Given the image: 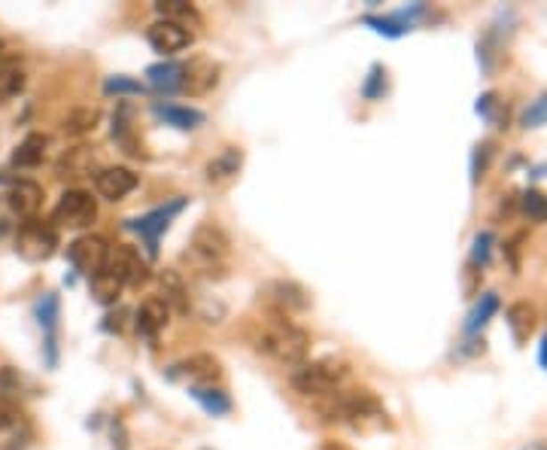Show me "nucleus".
Segmentation results:
<instances>
[{
	"label": "nucleus",
	"mask_w": 547,
	"mask_h": 450,
	"mask_svg": "<svg viewBox=\"0 0 547 450\" xmlns=\"http://www.w3.org/2000/svg\"><path fill=\"white\" fill-rule=\"evenodd\" d=\"M241 165H243V152L228 146L223 156H216L210 165H207V183H213V186H225V183H232L234 176L241 174Z\"/></svg>",
	"instance_id": "21"
},
{
	"label": "nucleus",
	"mask_w": 547,
	"mask_h": 450,
	"mask_svg": "<svg viewBox=\"0 0 547 450\" xmlns=\"http://www.w3.org/2000/svg\"><path fill=\"white\" fill-rule=\"evenodd\" d=\"M505 320H508V329H511L514 341H517V344H527L529 335L535 331L538 314H535V307H532L529 301H514V305L508 307Z\"/></svg>",
	"instance_id": "18"
},
{
	"label": "nucleus",
	"mask_w": 547,
	"mask_h": 450,
	"mask_svg": "<svg viewBox=\"0 0 547 450\" xmlns=\"http://www.w3.org/2000/svg\"><path fill=\"white\" fill-rule=\"evenodd\" d=\"M88 171H92V150L88 146H77L58 161V174L61 176H83Z\"/></svg>",
	"instance_id": "27"
},
{
	"label": "nucleus",
	"mask_w": 547,
	"mask_h": 450,
	"mask_svg": "<svg viewBox=\"0 0 547 450\" xmlns=\"http://www.w3.org/2000/svg\"><path fill=\"white\" fill-rule=\"evenodd\" d=\"M58 225L68 228H88L98 219V201L92 198V192L86 189H68L55 204V213H52Z\"/></svg>",
	"instance_id": "6"
},
{
	"label": "nucleus",
	"mask_w": 547,
	"mask_h": 450,
	"mask_svg": "<svg viewBox=\"0 0 547 450\" xmlns=\"http://www.w3.org/2000/svg\"><path fill=\"white\" fill-rule=\"evenodd\" d=\"M493 243H496V234L493 232L475 234V243H471V268H484V265H490Z\"/></svg>",
	"instance_id": "32"
},
{
	"label": "nucleus",
	"mask_w": 547,
	"mask_h": 450,
	"mask_svg": "<svg viewBox=\"0 0 547 450\" xmlns=\"http://www.w3.org/2000/svg\"><path fill=\"white\" fill-rule=\"evenodd\" d=\"M146 40H150V46L159 55L171 58V55L183 53V49L189 46V43H192V31H186V28H180V25H174V21L159 19V21H152V25L146 28Z\"/></svg>",
	"instance_id": "10"
},
{
	"label": "nucleus",
	"mask_w": 547,
	"mask_h": 450,
	"mask_svg": "<svg viewBox=\"0 0 547 450\" xmlns=\"http://www.w3.org/2000/svg\"><path fill=\"white\" fill-rule=\"evenodd\" d=\"M538 359H542V365L547 368V335L542 338V350H538Z\"/></svg>",
	"instance_id": "39"
},
{
	"label": "nucleus",
	"mask_w": 547,
	"mask_h": 450,
	"mask_svg": "<svg viewBox=\"0 0 547 450\" xmlns=\"http://www.w3.org/2000/svg\"><path fill=\"white\" fill-rule=\"evenodd\" d=\"M19 423H21V408L12 398H0V432L16 430Z\"/></svg>",
	"instance_id": "35"
},
{
	"label": "nucleus",
	"mask_w": 547,
	"mask_h": 450,
	"mask_svg": "<svg viewBox=\"0 0 547 450\" xmlns=\"http://www.w3.org/2000/svg\"><path fill=\"white\" fill-rule=\"evenodd\" d=\"M58 314H61V301H58L55 292H46L40 301H37V320H40L46 338H55V326H58Z\"/></svg>",
	"instance_id": "28"
},
{
	"label": "nucleus",
	"mask_w": 547,
	"mask_h": 450,
	"mask_svg": "<svg viewBox=\"0 0 547 450\" xmlns=\"http://www.w3.org/2000/svg\"><path fill=\"white\" fill-rule=\"evenodd\" d=\"M159 301H165V307L171 314H180L186 316L192 311V301H189V286L186 280L180 277V271H161L159 274Z\"/></svg>",
	"instance_id": "12"
},
{
	"label": "nucleus",
	"mask_w": 547,
	"mask_h": 450,
	"mask_svg": "<svg viewBox=\"0 0 547 450\" xmlns=\"http://www.w3.org/2000/svg\"><path fill=\"white\" fill-rule=\"evenodd\" d=\"M325 414L329 420H362V417H374L383 411L380 398L368 389H350V393H335L329 396V405H325Z\"/></svg>",
	"instance_id": "8"
},
{
	"label": "nucleus",
	"mask_w": 547,
	"mask_h": 450,
	"mask_svg": "<svg viewBox=\"0 0 547 450\" xmlns=\"http://www.w3.org/2000/svg\"><path fill=\"white\" fill-rule=\"evenodd\" d=\"M183 77H186V64L180 61H161L146 70V79H150L155 92H180Z\"/></svg>",
	"instance_id": "19"
},
{
	"label": "nucleus",
	"mask_w": 547,
	"mask_h": 450,
	"mask_svg": "<svg viewBox=\"0 0 547 450\" xmlns=\"http://www.w3.org/2000/svg\"><path fill=\"white\" fill-rule=\"evenodd\" d=\"M383 92H387V70H383L380 64H374L371 73H368V79H365V86H362V98L377 101V98H383Z\"/></svg>",
	"instance_id": "34"
},
{
	"label": "nucleus",
	"mask_w": 547,
	"mask_h": 450,
	"mask_svg": "<svg viewBox=\"0 0 547 450\" xmlns=\"http://www.w3.org/2000/svg\"><path fill=\"white\" fill-rule=\"evenodd\" d=\"M110 243L98 238V234H83V238H77L68 247V259L73 268L79 271V274H86L88 280L98 277L103 268H107L110 262Z\"/></svg>",
	"instance_id": "7"
},
{
	"label": "nucleus",
	"mask_w": 547,
	"mask_h": 450,
	"mask_svg": "<svg viewBox=\"0 0 547 450\" xmlns=\"http://www.w3.org/2000/svg\"><path fill=\"white\" fill-rule=\"evenodd\" d=\"M94 186H98V192L107 201H122L125 195H131L137 189V174L131 168H103L98 180H94Z\"/></svg>",
	"instance_id": "13"
},
{
	"label": "nucleus",
	"mask_w": 547,
	"mask_h": 450,
	"mask_svg": "<svg viewBox=\"0 0 547 450\" xmlns=\"http://www.w3.org/2000/svg\"><path fill=\"white\" fill-rule=\"evenodd\" d=\"M152 113L165 125H174V128H180V131H195L198 125H204L201 110L180 107V104H152Z\"/></svg>",
	"instance_id": "20"
},
{
	"label": "nucleus",
	"mask_w": 547,
	"mask_h": 450,
	"mask_svg": "<svg viewBox=\"0 0 547 450\" xmlns=\"http://www.w3.org/2000/svg\"><path fill=\"white\" fill-rule=\"evenodd\" d=\"M167 316H171V311L165 307V301L146 299L143 305L137 307V331L143 338H155L161 329L167 326Z\"/></svg>",
	"instance_id": "17"
},
{
	"label": "nucleus",
	"mask_w": 547,
	"mask_h": 450,
	"mask_svg": "<svg viewBox=\"0 0 547 450\" xmlns=\"http://www.w3.org/2000/svg\"><path fill=\"white\" fill-rule=\"evenodd\" d=\"M271 290H274L277 301L286 307V311H305V307L310 305L307 292L301 290L298 283H292V280H277V283H274Z\"/></svg>",
	"instance_id": "26"
},
{
	"label": "nucleus",
	"mask_w": 547,
	"mask_h": 450,
	"mask_svg": "<svg viewBox=\"0 0 547 450\" xmlns=\"http://www.w3.org/2000/svg\"><path fill=\"white\" fill-rule=\"evenodd\" d=\"M490 159H493V143H480L478 150H475V156H471V180H480L486 171V165H490Z\"/></svg>",
	"instance_id": "37"
},
{
	"label": "nucleus",
	"mask_w": 547,
	"mask_h": 450,
	"mask_svg": "<svg viewBox=\"0 0 547 450\" xmlns=\"http://www.w3.org/2000/svg\"><path fill=\"white\" fill-rule=\"evenodd\" d=\"M322 450H347V447L344 445H325Z\"/></svg>",
	"instance_id": "40"
},
{
	"label": "nucleus",
	"mask_w": 547,
	"mask_h": 450,
	"mask_svg": "<svg viewBox=\"0 0 547 450\" xmlns=\"http://www.w3.org/2000/svg\"><path fill=\"white\" fill-rule=\"evenodd\" d=\"M6 204H10V210L16 213L19 219H34L43 204V189L31 180H19V183H12L10 195H6Z\"/></svg>",
	"instance_id": "14"
},
{
	"label": "nucleus",
	"mask_w": 547,
	"mask_h": 450,
	"mask_svg": "<svg viewBox=\"0 0 547 450\" xmlns=\"http://www.w3.org/2000/svg\"><path fill=\"white\" fill-rule=\"evenodd\" d=\"M46 146H49V137L40 135V131H34V135H28L16 146V152H12V165H16V168L43 165V159H46Z\"/></svg>",
	"instance_id": "22"
},
{
	"label": "nucleus",
	"mask_w": 547,
	"mask_h": 450,
	"mask_svg": "<svg viewBox=\"0 0 547 450\" xmlns=\"http://www.w3.org/2000/svg\"><path fill=\"white\" fill-rule=\"evenodd\" d=\"M219 363L210 356V353H195V356L183 359L171 368L174 380H189L192 387H213V380L219 378Z\"/></svg>",
	"instance_id": "11"
},
{
	"label": "nucleus",
	"mask_w": 547,
	"mask_h": 450,
	"mask_svg": "<svg viewBox=\"0 0 547 450\" xmlns=\"http://www.w3.org/2000/svg\"><path fill=\"white\" fill-rule=\"evenodd\" d=\"M19 389H21L19 372H16V368H10V365H4V368H0V398H12Z\"/></svg>",
	"instance_id": "36"
},
{
	"label": "nucleus",
	"mask_w": 547,
	"mask_h": 450,
	"mask_svg": "<svg viewBox=\"0 0 547 450\" xmlns=\"http://www.w3.org/2000/svg\"><path fill=\"white\" fill-rule=\"evenodd\" d=\"M258 350H265L268 356H274L283 365H305L307 350H310V338L305 329H298L295 323H290V316L283 314H271L268 326L258 335Z\"/></svg>",
	"instance_id": "1"
},
{
	"label": "nucleus",
	"mask_w": 547,
	"mask_h": 450,
	"mask_svg": "<svg viewBox=\"0 0 547 450\" xmlns=\"http://www.w3.org/2000/svg\"><path fill=\"white\" fill-rule=\"evenodd\" d=\"M544 122H547V94H542V98L523 113V125H527V128H538V125H544Z\"/></svg>",
	"instance_id": "38"
},
{
	"label": "nucleus",
	"mask_w": 547,
	"mask_h": 450,
	"mask_svg": "<svg viewBox=\"0 0 547 450\" xmlns=\"http://www.w3.org/2000/svg\"><path fill=\"white\" fill-rule=\"evenodd\" d=\"M347 368L341 359H316V363H305L292 372V387L301 396H335L347 378Z\"/></svg>",
	"instance_id": "2"
},
{
	"label": "nucleus",
	"mask_w": 547,
	"mask_h": 450,
	"mask_svg": "<svg viewBox=\"0 0 547 450\" xmlns=\"http://www.w3.org/2000/svg\"><path fill=\"white\" fill-rule=\"evenodd\" d=\"M25 88V64L19 58H0V101H10Z\"/></svg>",
	"instance_id": "23"
},
{
	"label": "nucleus",
	"mask_w": 547,
	"mask_h": 450,
	"mask_svg": "<svg viewBox=\"0 0 547 450\" xmlns=\"http://www.w3.org/2000/svg\"><path fill=\"white\" fill-rule=\"evenodd\" d=\"M499 311V295L496 292H484L480 295V301L475 307H471L469 320H465V335H478L480 329L490 323V316Z\"/></svg>",
	"instance_id": "25"
},
{
	"label": "nucleus",
	"mask_w": 547,
	"mask_h": 450,
	"mask_svg": "<svg viewBox=\"0 0 547 450\" xmlns=\"http://www.w3.org/2000/svg\"><path fill=\"white\" fill-rule=\"evenodd\" d=\"M88 283H92V295L101 301V305H116L119 292L125 290V286H122L113 274H110V271H101V274H98V277H92V280H88Z\"/></svg>",
	"instance_id": "30"
},
{
	"label": "nucleus",
	"mask_w": 547,
	"mask_h": 450,
	"mask_svg": "<svg viewBox=\"0 0 547 450\" xmlns=\"http://www.w3.org/2000/svg\"><path fill=\"white\" fill-rule=\"evenodd\" d=\"M219 83V64H213L210 58H198V61L186 64V77H183L180 92L189 94H204Z\"/></svg>",
	"instance_id": "15"
},
{
	"label": "nucleus",
	"mask_w": 547,
	"mask_h": 450,
	"mask_svg": "<svg viewBox=\"0 0 547 450\" xmlns=\"http://www.w3.org/2000/svg\"><path fill=\"white\" fill-rule=\"evenodd\" d=\"M103 271H110L122 286H143L150 280V265L140 259V253L135 247H128V243L110 250V262Z\"/></svg>",
	"instance_id": "9"
},
{
	"label": "nucleus",
	"mask_w": 547,
	"mask_h": 450,
	"mask_svg": "<svg viewBox=\"0 0 547 450\" xmlns=\"http://www.w3.org/2000/svg\"><path fill=\"white\" fill-rule=\"evenodd\" d=\"M520 210L527 213L532 223H547V195L538 189H527L520 195Z\"/></svg>",
	"instance_id": "31"
},
{
	"label": "nucleus",
	"mask_w": 547,
	"mask_h": 450,
	"mask_svg": "<svg viewBox=\"0 0 547 450\" xmlns=\"http://www.w3.org/2000/svg\"><path fill=\"white\" fill-rule=\"evenodd\" d=\"M58 247V234L55 228L49 223H40V219H25L19 225V234H16V250L21 259L28 262H43L55 253Z\"/></svg>",
	"instance_id": "5"
},
{
	"label": "nucleus",
	"mask_w": 547,
	"mask_h": 450,
	"mask_svg": "<svg viewBox=\"0 0 547 450\" xmlns=\"http://www.w3.org/2000/svg\"><path fill=\"white\" fill-rule=\"evenodd\" d=\"M189 393L207 414H213V417H223L232 411V398H228V393H223L219 387H192Z\"/></svg>",
	"instance_id": "24"
},
{
	"label": "nucleus",
	"mask_w": 547,
	"mask_h": 450,
	"mask_svg": "<svg viewBox=\"0 0 547 450\" xmlns=\"http://www.w3.org/2000/svg\"><path fill=\"white\" fill-rule=\"evenodd\" d=\"M155 12H159V19L174 21V25L186 28V31L189 28L192 31H198V28L204 25L201 12H198L192 4H186V0H159V4H155Z\"/></svg>",
	"instance_id": "16"
},
{
	"label": "nucleus",
	"mask_w": 547,
	"mask_h": 450,
	"mask_svg": "<svg viewBox=\"0 0 547 450\" xmlns=\"http://www.w3.org/2000/svg\"><path fill=\"white\" fill-rule=\"evenodd\" d=\"M146 86L137 83V79L131 77H107V83H103V94H143Z\"/></svg>",
	"instance_id": "33"
},
{
	"label": "nucleus",
	"mask_w": 547,
	"mask_h": 450,
	"mask_svg": "<svg viewBox=\"0 0 547 450\" xmlns=\"http://www.w3.org/2000/svg\"><path fill=\"white\" fill-rule=\"evenodd\" d=\"M228 253H232V241H228L223 228L213 223H204L195 228V234H192V259L201 265L207 274L223 271Z\"/></svg>",
	"instance_id": "3"
},
{
	"label": "nucleus",
	"mask_w": 547,
	"mask_h": 450,
	"mask_svg": "<svg viewBox=\"0 0 547 450\" xmlns=\"http://www.w3.org/2000/svg\"><path fill=\"white\" fill-rule=\"evenodd\" d=\"M183 208H186V198H174V201L165 204V208H155V210H150V213H143V217L128 219V223H125V228H131V232H137L140 238H143L146 250H150V259H155V256H159V241H161V234L167 232L171 219H174Z\"/></svg>",
	"instance_id": "4"
},
{
	"label": "nucleus",
	"mask_w": 547,
	"mask_h": 450,
	"mask_svg": "<svg viewBox=\"0 0 547 450\" xmlns=\"http://www.w3.org/2000/svg\"><path fill=\"white\" fill-rule=\"evenodd\" d=\"M98 122H101L98 110L79 107V110H73L68 119H64V131H68V135H73V137H79V135H88V131L98 128Z\"/></svg>",
	"instance_id": "29"
}]
</instances>
